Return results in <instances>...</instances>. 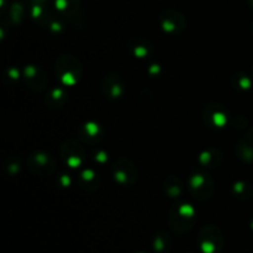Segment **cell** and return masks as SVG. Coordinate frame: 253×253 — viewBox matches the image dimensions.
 <instances>
[{
	"label": "cell",
	"mask_w": 253,
	"mask_h": 253,
	"mask_svg": "<svg viewBox=\"0 0 253 253\" xmlns=\"http://www.w3.org/2000/svg\"><path fill=\"white\" fill-rule=\"evenodd\" d=\"M79 0H56L57 9L64 14H72L78 9Z\"/></svg>",
	"instance_id": "cell-5"
},
{
	"label": "cell",
	"mask_w": 253,
	"mask_h": 253,
	"mask_svg": "<svg viewBox=\"0 0 253 253\" xmlns=\"http://www.w3.org/2000/svg\"><path fill=\"white\" fill-rule=\"evenodd\" d=\"M32 1H36V4H41V2L44 1V0H32Z\"/></svg>",
	"instance_id": "cell-6"
},
{
	"label": "cell",
	"mask_w": 253,
	"mask_h": 253,
	"mask_svg": "<svg viewBox=\"0 0 253 253\" xmlns=\"http://www.w3.org/2000/svg\"><path fill=\"white\" fill-rule=\"evenodd\" d=\"M162 26L166 31H179L184 26V19L179 12L174 10H167L161 15Z\"/></svg>",
	"instance_id": "cell-3"
},
{
	"label": "cell",
	"mask_w": 253,
	"mask_h": 253,
	"mask_svg": "<svg viewBox=\"0 0 253 253\" xmlns=\"http://www.w3.org/2000/svg\"><path fill=\"white\" fill-rule=\"evenodd\" d=\"M170 247H172V242L168 235L165 232H161L156 236L155 241H153V249L158 253H168L169 252Z\"/></svg>",
	"instance_id": "cell-4"
},
{
	"label": "cell",
	"mask_w": 253,
	"mask_h": 253,
	"mask_svg": "<svg viewBox=\"0 0 253 253\" xmlns=\"http://www.w3.org/2000/svg\"><path fill=\"white\" fill-rule=\"evenodd\" d=\"M195 224V212L188 205H182L169 214V226L177 234L189 231Z\"/></svg>",
	"instance_id": "cell-2"
},
{
	"label": "cell",
	"mask_w": 253,
	"mask_h": 253,
	"mask_svg": "<svg viewBox=\"0 0 253 253\" xmlns=\"http://www.w3.org/2000/svg\"><path fill=\"white\" fill-rule=\"evenodd\" d=\"M249 1H250V5L253 7V0H249Z\"/></svg>",
	"instance_id": "cell-7"
},
{
	"label": "cell",
	"mask_w": 253,
	"mask_h": 253,
	"mask_svg": "<svg viewBox=\"0 0 253 253\" xmlns=\"http://www.w3.org/2000/svg\"><path fill=\"white\" fill-rule=\"evenodd\" d=\"M198 245L203 253H220L224 247V237L216 226H205L198 236Z\"/></svg>",
	"instance_id": "cell-1"
},
{
	"label": "cell",
	"mask_w": 253,
	"mask_h": 253,
	"mask_svg": "<svg viewBox=\"0 0 253 253\" xmlns=\"http://www.w3.org/2000/svg\"><path fill=\"white\" fill-rule=\"evenodd\" d=\"M136 253H147V252H136Z\"/></svg>",
	"instance_id": "cell-8"
}]
</instances>
